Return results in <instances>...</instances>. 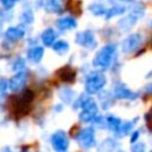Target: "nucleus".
<instances>
[{"label":"nucleus","instance_id":"obj_1","mask_svg":"<svg viewBox=\"0 0 152 152\" xmlns=\"http://www.w3.org/2000/svg\"><path fill=\"white\" fill-rule=\"evenodd\" d=\"M118 44L113 42L105 43L92 59V66L96 71L104 72L105 69H111L112 66L118 61Z\"/></svg>","mask_w":152,"mask_h":152},{"label":"nucleus","instance_id":"obj_2","mask_svg":"<svg viewBox=\"0 0 152 152\" xmlns=\"http://www.w3.org/2000/svg\"><path fill=\"white\" fill-rule=\"evenodd\" d=\"M145 15V5L140 1L132 3L131 7H128V11L121 19L118 21V28L120 32H131L132 28L137 24L140 19H143Z\"/></svg>","mask_w":152,"mask_h":152},{"label":"nucleus","instance_id":"obj_3","mask_svg":"<svg viewBox=\"0 0 152 152\" xmlns=\"http://www.w3.org/2000/svg\"><path fill=\"white\" fill-rule=\"evenodd\" d=\"M105 86H107V76L102 71H88L84 79V94L88 96H94V95H99L102 91H104Z\"/></svg>","mask_w":152,"mask_h":152},{"label":"nucleus","instance_id":"obj_4","mask_svg":"<svg viewBox=\"0 0 152 152\" xmlns=\"http://www.w3.org/2000/svg\"><path fill=\"white\" fill-rule=\"evenodd\" d=\"M74 139L79 148L83 151H91L96 148L97 145V136H96V129L92 126H86L77 129V132L74 135Z\"/></svg>","mask_w":152,"mask_h":152},{"label":"nucleus","instance_id":"obj_5","mask_svg":"<svg viewBox=\"0 0 152 152\" xmlns=\"http://www.w3.org/2000/svg\"><path fill=\"white\" fill-rule=\"evenodd\" d=\"M34 92L31 89H24L20 94H18L11 102V110L15 116H24L31 108V104L34 102Z\"/></svg>","mask_w":152,"mask_h":152},{"label":"nucleus","instance_id":"obj_6","mask_svg":"<svg viewBox=\"0 0 152 152\" xmlns=\"http://www.w3.org/2000/svg\"><path fill=\"white\" fill-rule=\"evenodd\" d=\"M144 43V36L140 32H131L120 42V52L123 55L135 53Z\"/></svg>","mask_w":152,"mask_h":152},{"label":"nucleus","instance_id":"obj_7","mask_svg":"<svg viewBox=\"0 0 152 152\" xmlns=\"http://www.w3.org/2000/svg\"><path fill=\"white\" fill-rule=\"evenodd\" d=\"M50 144L53 152H68L71 139L66 129H56L50 136Z\"/></svg>","mask_w":152,"mask_h":152},{"label":"nucleus","instance_id":"obj_8","mask_svg":"<svg viewBox=\"0 0 152 152\" xmlns=\"http://www.w3.org/2000/svg\"><path fill=\"white\" fill-rule=\"evenodd\" d=\"M111 95L113 99L116 100H126V102H135L140 97L139 92H135L127 86L123 81H116L113 83L112 89H111Z\"/></svg>","mask_w":152,"mask_h":152},{"label":"nucleus","instance_id":"obj_9","mask_svg":"<svg viewBox=\"0 0 152 152\" xmlns=\"http://www.w3.org/2000/svg\"><path fill=\"white\" fill-rule=\"evenodd\" d=\"M75 43L84 50L92 51L97 47V36L92 29H83L75 35Z\"/></svg>","mask_w":152,"mask_h":152},{"label":"nucleus","instance_id":"obj_10","mask_svg":"<svg viewBox=\"0 0 152 152\" xmlns=\"http://www.w3.org/2000/svg\"><path fill=\"white\" fill-rule=\"evenodd\" d=\"M99 111H100V108H99L97 102L91 97V99L86 103V105L79 111V115H77L79 121L83 124H89V126H91L94 119L99 115Z\"/></svg>","mask_w":152,"mask_h":152},{"label":"nucleus","instance_id":"obj_11","mask_svg":"<svg viewBox=\"0 0 152 152\" xmlns=\"http://www.w3.org/2000/svg\"><path fill=\"white\" fill-rule=\"evenodd\" d=\"M27 81H28V71H19L15 72V75L8 80V89L13 94H20L21 91L26 89Z\"/></svg>","mask_w":152,"mask_h":152},{"label":"nucleus","instance_id":"obj_12","mask_svg":"<svg viewBox=\"0 0 152 152\" xmlns=\"http://www.w3.org/2000/svg\"><path fill=\"white\" fill-rule=\"evenodd\" d=\"M56 29L59 32H69L77 28V19L72 15H61L55 21Z\"/></svg>","mask_w":152,"mask_h":152},{"label":"nucleus","instance_id":"obj_13","mask_svg":"<svg viewBox=\"0 0 152 152\" xmlns=\"http://www.w3.org/2000/svg\"><path fill=\"white\" fill-rule=\"evenodd\" d=\"M139 120H140L139 116H136V118H134V119H129V120H121V124H120V127H119V129L115 132V135H112V136L118 140L129 136V134L136 128Z\"/></svg>","mask_w":152,"mask_h":152},{"label":"nucleus","instance_id":"obj_14","mask_svg":"<svg viewBox=\"0 0 152 152\" xmlns=\"http://www.w3.org/2000/svg\"><path fill=\"white\" fill-rule=\"evenodd\" d=\"M26 34H27L26 27H23V26H11V27H8V28L5 29L4 39L7 40L8 43L15 44V43L23 40L24 36H26Z\"/></svg>","mask_w":152,"mask_h":152},{"label":"nucleus","instance_id":"obj_15","mask_svg":"<svg viewBox=\"0 0 152 152\" xmlns=\"http://www.w3.org/2000/svg\"><path fill=\"white\" fill-rule=\"evenodd\" d=\"M27 60L32 64H39L44 58V47L39 44H32L27 50Z\"/></svg>","mask_w":152,"mask_h":152},{"label":"nucleus","instance_id":"obj_16","mask_svg":"<svg viewBox=\"0 0 152 152\" xmlns=\"http://www.w3.org/2000/svg\"><path fill=\"white\" fill-rule=\"evenodd\" d=\"M119 148H120V143L113 136L105 137L96 145L97 152H118Z\"/></svg>","mask_w":152,"mask_h":152},{"label":"nucleus","instance_id":"obj_17","mask_svg":"<svg viewBox=\"0 0 152 152\" xmlns=\"http://www.w3.org/2000/svg\"><path fill=\"white\" fill-rule=\"evenodd\" d=\"M128 11V7H126L124 4H120V3H113L112 5L107 8V12L104 15V20H112L115 18H121L124 16Z\"/></svg>","mask_w":152,"mask_h":152},{"label":"nucleus","instance_id":"obj_18","mask_svg":"<svg viewBox=\"0 0 152 152\" xmlns=\"http://www.w3.org/2000/svg\"><path fill=\"white\" fill-rule=\"evenodd\" d=\"M58 31L52 27H48L40 34V42H42L43 47H52L53 43L58 40Z\"/></svg>","mask_w":152,"mask_h":152},{"label":"nucleus","instance_id":"obj_19","mask_svg":"<svg viewBox=\"0 0 152 152\" xmlns=\"http://www.w3.org/2000/svg\"><path fill=\"white\" fill-rule=\"evenodd\" d=\"M43 8L48 13L60 15L64 11V3L63 0H43Z\"/></svg>","mask_w":152,"mask_h":152},{"label":"nucleus","instance_id":"obj_20","mask_svg":"<svg viewBox=\"0 0 152 152\" xmlns=\"http://www.w3.org/2000/svg\"><path fill=\"white\" fill-rule=\"evenodd\" d=\"M107 4H105L103 0H94L92 3H89L88 7H87V10H88V12L91 13V15L96 16V18H104L105 12H107Z\"/></svg>","mask_w":152,"mask_h":152},{"label":"nucleus","instance_id":"obj_21","mask_svg":"<svg viewBox=\"0 0 152 152\" xmlns=\"http://www.w3.org/2000/svg\"><path fill=\"white\" fill-rule=\"evenodd\" d=\"M59 97H60V100L63 102L64 105H72V103H74L76 97V94L74 89L69 88L68 86H64L59 89Z\"/></svg>","mask_w":152,"mask_h":152},{"label":"nucleus","instance_id":"obj_22","mask_svg":"<svg viewBox=\"0 0 152 152\" xmlns=\"http://www.w3.org/2000/svg\"><path fill=\"white\" fill-rule=\"evenodd\" d=\"M58 76H59V79L66 84H71L76 80V72L69 66H66V67H63V68H60V71H58Z\"/></svg>","mask_w":152,"mask_h":152},{"label":"nucleus","instance_id":"obj_23","mask_svg":"<svg viewBox=\"0 0 152 152\" xmlns=\"http://www.w3.org/2000/svg\"><path fill=\"white\" fill-rule=\"evenodd\" d=\"M97 96H99V102H97L99 108H102V110H104V111H108L113 105V97H112V95H111V92L102 91Z\"/></svg>","mask_w":152,"mask_h":152},{"label":"nucleus","instance_id":"obj_24","mask_svg":"<svg viewBox=\"0 0 152 152\" xmlns=\"http://www.w3.org/2000/svg\"><path fill=\"white\" fill-rule=\"evenodd\" d=\"M105 123H107V131L115 135V132L118 131L121 124V119L119 116L113 115V113H108V115H105Z\"/></svg>","mask_w":152,"mask_h":152},{"label":"nucleus","instance_id":"obj_25","mask_svg":"<svg viewBox=\"0 0 152 152\" xmlns=\"http://www.w3.org/2000/svg\"><path fill=\"white\" fill-rule=\"evenodd\" d=\"M35 21V15L32 7H26L20 13V26L28 27Z\"/></svg>","mask_w":152,"mask_h":152},{"label":"nucleus","instance_id":"obj_26","mask_svg":"<svg viewBox=\"0 0 152 152\" xmlns=\"http://www.w3.org/2000/svg\"><path fill=\"white\" fill-rule=\"evenodd\" d=\"M51 48L53 50V52H55L56 55L63 56V55H66V53L69 52V43L64 39H58L55 43H53V45Z\"/></svg>","mask_w":152,"mask_h":152},{"label":"nucleus","instance_id":"obj_27","mask_svg":"<svg viewBox=\"0 0 152 152\" xmlns=\"http://www.w3.org/2000/svg\"><path fill=\"white\" fill-rule=\"evenodd\" d=\"M91 97L92 96H88L87 94H81V95H79V96H76L75 100H74V103H72V108H74L75 111H80L81 108L86 105V103L91 99Z\"/></svg>","mask_w":152,"mask_h":152},{"label":"nucleus","instance_id":"obj_28","mask_svg":"<svg viewBox=\"0 0 152 152\" xmlns=\"http://www.w3.org/2000/svg\"><path fill=\"white\" fill-rule=\"evenodd\" d=\"M91 126L94 127L95 129H100V131H105L107 129V123H105V115H102V113H99V115L96 116V118L94 119V121L91 123Z\"/></svg>","mask_w":152,"mask_h":152},{"label":"nucleus","instance_id":"obj_29","mask_svg":"<svg viewBox=\"0 0 152 152\" xmlns=\"http://www.w3.org/2000/svg\"><path fill=\"white\" fill-rule=\"evenodd\" d=\"M12 69L15 72H19V71H24L26 69V60H24L23 58H16L15 60H13L12 63Z\"/></svg>","mask_w":152,"mask_h":152},{"label":"nucleus","instance_id":"obj_30","mask_svg":"<svg viewBox=\"0 0 152 152\" xmlns=\"http://www.w3.org/2000/svg\"><path fill=\"white\" fill-rule=\"evenodd\" d=\"M140 137H142V129L140 128H135L134 131L129 134V143L134 144V143L140 142Z\"/></svg>","mask_w":152,"mask_h":152},{"label":"nucleus","instance_id":"obj_31","mask_svg":"<svg viewBox=\"0 0 152 152\" xmlns=\"http://www.w3.org/2000/svg\"><path fill=\"white\" fill-rule=\"evenodd\" d=\"M131 152H147V144L144 142H137L131 144Z\"/></svg>","mask_w":152,"mask_h":152},{"label":"nucleus","instance_id":"obj_32","mask_svg":"<svg viewBox=\"0 0 152 152\" xmlns=\"http://www.w3.org/2000/svg\"><path fill=\"white\" fill-rule=\"evenodd\" d=\"M19 1H20V0H0V4L3 5V8H4L5 11H10V10H12Z\"/></svg>","mask_w":152,"mask_h":152},{"label":"nucleus","instance_id":"obj_33","mask_svg":"<svg viewBox=\"0 0 152 152\" xmlns=\"http://www.w3.org/2000/svg\"><path fill=\"white\" fill-rule=\"evenodd\" d=\"M8 91V80L5 77L0 79V96H5Z\"/></svg>","mask_w":152,"mask_h":152},{"label":"nucleus","instance_id":"obj_34","mask_svg":"<svg viewBox=\"0 0 152 152\" xmlns=\"http://www.w3.org/2000/svg\"><path fill=\"white\" fill-rule=\"evenodd\" d=\"M143 94L148 95V96H152V81H150V83H147L144 86V88H143Z\"/></svg>","mask_w":152,"mask_h":152},{"label":"nucleus","instance_id":"obj_35","mask_svg":"<svg viewBox=\"0 0 152 152\" xmlns=\"http://www.w3.org/2000/svg\"><path fill=\"white\" fill-rule=\"evenodd\" d=\"M63 110H64V104H63V103H58V104L53 107V112H55V113L63 112Z\"/></svg>","mask_w":152,"mask_h":152},{"label":"nucleus","instance_id":"obj_36","mask_svg":"<svg viewBox=\"0 0 152 152\" xmlns=\"http://www.w3.org/2000/svg\"><path fill=\"white\" fill-rule=\"evenodd\" d=\"M116 3H120V4H132V3H135L136 0H115Z\"/></svg>","mask_w":152,"mask_h":152},{"label":"nucleus","instance_id":"obj_37","mask_svg":"<svg viewBox=\"0 0 152 152\" xmlns=\"http://www.w3.org/2000/svg\"><path fill=\"white\" fill-rule=\"evenodd\" d=\"M1 152H12V150H11L10 147H4V148L1 150Z\"/></svg>","mask_w":152,"mask_h":152},{"label":"nucleus","instance_id":"obj_38","mask_svg":"<svg viewBox=\"0 0 152 152\" xmlns=\"http://www.w3.org/2000/svg\"><path fill=\"white\" fill-rule=\"evenodd\" d=\"M151 47H152V37H151Z\"/></svg>","mask_w":152,"mask_h":152},{"label":"nucleus","instance_id":"obj_39","mask_svg":"<svg viewBox=\"0 0 152 152\" xmlns=\"http://www.w3.org/2000/svg\"><path fill=\"white\" fill-rule=\"evenodd\" d=\"M118 152H126V151H120V150H119V151H118Z\"/></svg>","mask_w":152,"mask_h":152},{"label":"nucleus","instance_id":"obj_40","mask_svg":"<svg viewBox=\"0 0 152 152\" xmlns=\"http://www.w3.org/2000/svg\"><path fill=\"white\" fill-rule=\"evenodd\" d=\"M20 152H28V151H20Z\"/></svg>","mask_w":152,"mask_h":152},{"label":"nucleus","instance_id":"obj_41","mask_svg":"<svg viewBox=\"0 0 152 152\" xmlns=\"http://www.w3.org/2000/svg\"><path fill=\"white\" fill-rule=\"evenodd\" d=\"M147 152H152V151H147Z\"/></svg>","mask_w":152,"mask_h":152}]
</instances>
